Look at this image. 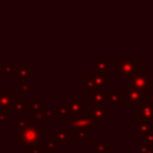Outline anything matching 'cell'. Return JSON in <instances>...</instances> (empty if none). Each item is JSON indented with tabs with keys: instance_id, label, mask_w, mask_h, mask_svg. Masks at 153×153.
Here are the masks:
<instances>
[{
	"instance_id": "cell-1",
	"label": "cell",
	"mask_w": 153,
	"mask_h": 153,
	"mask_svg": "<svg viewBox=\"0 0 153 153\" xmlns=\"http://www.w3.org/2000/svg\"><path fill=\"white\" fill-rule=\"evenodd\" d=\"M45 139V129L41 128L38 123H29L18 135V145H31L39 143L41 140Z\"/></svg>"
},
{
	"instance_id": "cell-2",
	"label": "cell",
	"mask_w": 153,
	"mask_h": 153,
	"mask_svg": "<svg viewBox=\"0 0 153 153\" xmlns=\"http://www.w3.org/2000/svg\"><path fill=\"white\" fill-rule=\"evenodd\" d=\"M116 74L121 76L122 80H128L134 76L137 69L136 57H117L116 60Z\"/></svg>"
},
{
	"instance_id": "cell-3",
	"label": "cell",
	"mask_w": 153,
	"mask_h": 153,
	"mask_svg": "<svg viewBox=\"0 0 153 153\" xmlns=\"http://www.w3.org/2000/svg\"><path fill=\"white\" fill-rule=\"evenodd\" d=\"M66 129L71 130L72 134L73 131H75L76 129H81V128H86V129H99L100 124L97 123L96 121H93L87 112H81L78 117L72 118V117H66Z\"/></svg>"
},
{
	"instance_id": "cell-4",
	"label": "cell",
	"mask_w": 153,
	"mask_h": 153,
	"mask_svg": "<svg viewBox=\"0 0 153 153\" xmlns=\"http://www.w3.org/2000/svg\"><path fill=\"white\" fill-rule=\"evenodd\" d=\"M148 68H137L133 78L126 80V88H134L141 91H148Z\"/></svg>"
},
{
	"instance_id": "cell-5",
	"label": "cell",
	"mask_w": 153,
	"mask_h": 153,
	"mask_svg": "<svg viewBox=\"0 0 153 153\" xmlns=\"http://www.w3.org/2000/svg\"><path fill=\"white\" fill-rule=\"evenodd\" d=\"M126 90V100L124 104L128 108L139 106L142 103L148 100V91L134 90V88H124Z\"/></svg>"
},
{
	"instance_id": "cell-6",
	"label": "cell",
	"mask_w": 153,
	"mask_h": 153,
	"mask_svg": "<svg viewBox=\"0 0 153 153\" xmlns=\"http://www.w3.org/2000/svg\"><path fill=\"white\" fill-rule=\"evenodd\" d=\"M17 100L18 96H14L11 90H0V112H12V106Z\"/></svg>"
},
{
	"instance_id": "cell-7",
	"label": "cell",
	"mask_w": 153,
	"mask_h": 153,
	"mask_svg": "<svg viewBox=\"0 0 153 153\" xmlns=\"http://www.w3.org/2000/svg\"><path fill=\"white\" fill-rule=\"evenodd\" d=\"M111 73H110V68L100 72V73H90L88 76L93 80L94 87L98 91H103L105 90V86H109L111 84Z\"/></svg>"
},
{
	"instance_id": "cell-8",
	"label": "cell",
	"mask_w": 153,
	"mask_h": 153,
	"mask_svg": "<svg viewBox=\"0 0 153 153\" xmlns=\"http://www.w3.org/2000/svg\"><path fill=\"white\" fill-rule=\"evenodd\" d=\"M86 112H87V115L93 121H96L99 124L104 123L105 120L111 116V114L105 110V106L104 105H91V106L87 108V111Z\"/></svg>"
},
{
	"instance_id": "cell-9",
	"label": "cell",
	"mask_w": 153,
	"mask_h": 153,
	"mask_svg": "<svg viewBox=\"0 0 153 153\" xmlns=\"http://www.w3.org/2000/svg\"><path fill=\"white\" fill-rule=\"evenodd\" d=\"M105 100L110 104L111 108H120L126 100V90H116L114 92L109 90H104Z\"/></svg>"
},
{
	"instance_id": "cell-10",
	"label": "cell",
	"mask_w": 153,
	"mask_h": 153,
	"mask_svg": "<svg viewBox=\"0 0 153 153\" xmlns=\"http://www.w3.org/2000/svg\"><path fill=\"white\" fill-rule=\"evenodd\" d=\"M136 120H151L153 121V102L147 100L137 106Z\"/></svg>"
},
{
	"instance_id": "cell-11",
	"label": "cell",
	"mask_w": 153,
	"mask_h": 153,
	"mask_svg": "<svg viewBox=\"0 0 153 153\" xmlns=\"http://www.w3.org/2000/svg\"><path fill=\"white\" fill-rule=\"evenodd\" d=\"M68 109H69V115L67 117L75 118L81 112H84V104H82V102H80L76 96H73L72 97V100L68 102Z\"/></svg>"
},
{
	"instance_id": "cell-12",
	"label": "cell",
	"mask_w": 153,
	"mask_h": 153,
	"mask_svg": "<svg viewBox=\"0 0 153 153\" xmlns=\"http://www.w3.org/2000/svg\"><path fill=\"white\" fill-rule=\"evenodd\" d=\"M87 99H88V102L93 103V105H104L106 103L104 90L103 91H98V90L88 91L87 92Z\"/></svg>"
},
{
	"instance_id": "cell-13",
	"label": "cell",
	"mask_w": 153,
	"mask_h": 153,
	"mask_svg": "<svg viewBox=\"0 0 153 153\" xmlns=\"http://www.w3.org/2000/svg\"><path fill=\"white\" fill-rule=\"evenodd\" d=\"M73 139V134L71 130L68 129H61V128H57L55 130V143L56 145H66L68 140H72Z\"/></svg>"
},
{
	"instance_id": "cell-14",
	"label": "cell",
	"mask_w": 153,
	"mask_h": 153,
	"mask_svg": "<svg viewBox=\"0 0 153 153\" xmlns=\"http://www.w3.org/2000/svg\"><path fill=\"white\" fill-rule=\"evenodd\" d=\"M110 62H111V59H109V57H94L93 59L94 69L92 73H100V72L109 69Z\"/></svg>"
},
{
	"instance_id": "cell-15",
	"label": "cell",
	"mask_w": 153,
	"mask_h": 153,
	"mask_svg": "<svg viewBox=\"0 0 153 153\" xmlns=\"http://www.w3.org/2000/svg\"><path fill=\"white\" fill-rule=\"evenodd\" d=\"M33 73H35V71L32 68H30L27 66V63H18V67L14 68V72H13V74L18 75L19 79H26V78H29V75H31Z\"/></svg>"
},
{
	"instance_id": "cell-16",
	"label": "cell",
	"mask_w": 153,
	"mask_h": 153,
	"mask_svg": "<svg viewBox=\"0 0 153 153\" xmlns=\"http://www.w3.org/2000/svg\"><path fill=\"white\" fill-rule=\"evenodd\" d=\"M153 130V121L151 120H136V131L137 134H145Z\"/></svg>"
},
{
	"instance_id": "cell-17",
	"label": "cell",
	"mask_w": 153,
	"mask_h": 153,
	"mask_svg": "<svg viewBox=\"0 0 153 153\" xmlns=\"http://www.w3.org/2000/svg\"><path fill=\"white\" fill-rule=\"evenodd\" d=\"M93 145H94V149H93V153H105L106 151H110L111 149V146L105 143V141L103 139H96L93 141Z\"/></svg>"
},
{
	"instance_id": "cell-18",
	"label": "cell",
	"mask_w": 153,
	"mask_h": 153,
	"mask_svg": "<svg viewBox=\"0 0 153 153\" xmlns=\"http://www.w3.org/2000/svg\"><path fill=\"white\" fill-rule=\"evenodd\" d=\"M45 103L43 100H31L27 102V109L29 112H38V111H44L45 109Z\"/></svg>"
},
{
	"instance_id": "cell-19",
	"label": "cell",
	"mask_w": 153,
	"mask_h": 153,
	"mask_svg": "<svg viewBox=\"0 0 153 153\" xmlns=\"http://www.w3.org/2000/svg\"><path fill=\"white\" fill-rule=\"evenodd\" d=\"M69 115V109H68V102L67 100H62L61 105L59 108H56V112H55V117L57 118H62V117H67Z\"/></svg>"
},
{
	"instance_id": "cell-20",
	"label": "cell",
	"mask_w": 153,
	"mask_h": 153,
	"mask_svg": "<svg viewBox=\"0 0 153 153\" xmlns=\"http://www.w3.org/2000/svg\"><path fill=\"white\" fill-rule=\"evenodd\" d=\"M12 110L14 112H29V109H27V102H24V100H17L13 106H12Z\"/></svg>"
},
{
	"instance_id": "cell-21",
	"label": "cell",
	"mask_w": 153,
	"mask_h": 153,
	"mask_svg": "<svg viewBox=\"0 0 153 153\" xmlns=\"http://www.w3.org/2000/svg\"><path fill=\"white\" fill-rule=\"evenodd\" d=\"M82 90L84 91H93V90H96V87H94V84H93V80L87 75L84 80H82Z\"/></svg>"
},
{
	"instance_id": "cell-22",
	"label": "cell",
	"mask_w": 153,
	"mask_h": 153,
	"mask_svg": "<svg viewBox=\"0 0 153 153\" xmlns=\"http://www.w3.org/2000/svg\"><path fill=\"white\" fill-rule=\"evenodd\" d=\"M73 135H76L78 140H87L88 139V129H86V128L76 129L75 131H73Z\"/></svg>"
},
{
	"instance_id": "cell-23",
	"label": "cell",
	"mask_w": 153,
	"mask_h": 153,
	"mask_svg": "<svg viewBox=\"0 0 153 153\" xmlns=\"http://www.w3.org/2000/svg\"><path fill=\"white\" fill-rule=\"evenodd\" d=\"M33 90H35V86L33 85H30V84H27L26 86H19V90L17 92V96H27L29 92H31Z\"/></svg>"
},
{
	"instance_id": "cell-24",
	"label": "cell",
	"mask_w": 153,
	"mask_h": 153,
	"mask_svg": "<svg viewBox=\"0 0 153 153\" xmlns=\"http://www.w3.org/2000/svg\"><path fill=\"white\" fill-rule=\"evenodd\" d=\"M142 143L148 145V146H153V130L142 134Z\"/></svg>"
},
{
	"instance_id": "cell-25",
	"label": "cell",
	"mask_w": 153,
	"mask_h": 153,
	"mask_svg": "<svg viewBox=\"0 0 153 153\" xmlns=\"http://www.w3.org/2000/svg\"><path fill=\"white\" fill-rule=\"evenodd\" d=\"M0 67H1L2 75H4V74H5V75H11V74H13V72H14V68H13L11 65H8V63H0Z\"/></svg>"
},
{
	"instance_id": "cell-26",
	"label": "cell",
	"mask_w": 153,
	"mask_h": 153,
	"mask_svg": "<svg viewBox=\"0 0 153 153\" xmlns=\"http://www.w3.org/2000/svg\"><path fill=\"white\" fill-rule=\"evenodd\" d=\"M27 153H45V151L39 148V143H31L29 145Z\"/></svg>"
},
{
	"instance_id": "cell-27",
	"label": "cell",
	"mask_w": 153,
	"mask_h": 153,
	"mask_svg": "<svg viewBox=\"0 0 153 153\" xmlns=\"http://www.w3.org/2000/svg\"><path fill=\"white\" fill-rule=\"evenodd\" d=\"M45 118H47V116H45L44 111H38V112H35V115H33V120L36 123H42L45 121Z\"/></svg>"
},
{
	"instance_id": "cell-28",
	"label": "cell",
	"mask_w": 153,
	"mask_h": 153,
	"mask_svg": "<svg viewBox=\"0 0 153 153\" xmlns=\"http://www.w3.org/2000/svg\"><path fill=\"white\" fill-rule=\"evenodd\" d=\"M27 124H29V118H27V117H20V118L18 120L17 128H18V130L20 131V130H23Z\"/></svg>"
},
{
	"instance_id": "cell-29",
	"label": "cell",
	"mask_w": 153,
	"mask_h": 153,
	"mask_svg": "<svg viewBox=\"0 0 153 153\" xmlns=\"http://www.w3.org/2000/svg\"><path fill=\"white\" fill-rule=\"evenodd\" d=\"M55 112H56V108H55V106H49V108H45V109H44V114H45V116L49 117V118L55 117Z\"/></svg>"
},
{
	"instance_id": "cell-30",
	"label": "cell",
	"mask_w": 153,
	"mask_h": 153,
	"mask_svg": "<svg viewBox=\"0 0 153 153\" xmlns=\"http://www.w3.org/2000/svg\"><path fill=\"white\" fill-rule=\"evenodd\" d=\"M55 148H56L55 141L51 140V139H48V140L45 141V149H47V151H55Z\"/></svg>"
},
{
	"instance_id": "cell-31",
	"label": "cell",
	"mask_w": 153,
	"mask_h": 153,
	"mask_svg": "<svg viewBox=\"0 0 153 153\" xmlns=\"http://www.w3.org/2000/svg\"><path fill=\"white\" fill-rule=\"evenodd\" d=\"M17 84H18L19 86H26V85L29 84V81H27V78H26V79H18Z\"/></svg>"
},
{
	"instance_id": "cell-32",
	"label": "cell",
	"mask_w": 153,
	"mask_h": 153,
	"mask_svg": "<svg viewBox=\"0 0 153 153\" xmlns=\"http://www.w3.org/2000/svg\"><path fill=\"white\" fill-rule=\"evenodd\" d=\"M7 121V115L5 112H0V123H5Z\"/></svg>"
},
{
	"instance_id": "cell-33",
	"label": "cell",
	"mask_w": 153,
	"mask_h": 153,
	"mask_svg": "<svg viewBox=\"0 0 153 153\" xmlns=\"http://www.w3.org/2000/svg\"><path fill=\"white\" fill-rule=\"evenodd\" d=\"M148 91H153V78L149 79V82H148Z\"/></svg>"
},
{
	"instance_id": "cell-34",
	"label": "cell",
	"mask_w": 153,
	"mask_h": 153,
	"mask_svg": "<svg viewBox=\"0 0 153 153\" xmlns=\"http://www.w3.org/2000/svg\"><path fill=\"white\" fill-rule=\"evenodd\" d=\"M2 78V72H1V67H0V79Z\"/></svg>"
}]
</instances>
